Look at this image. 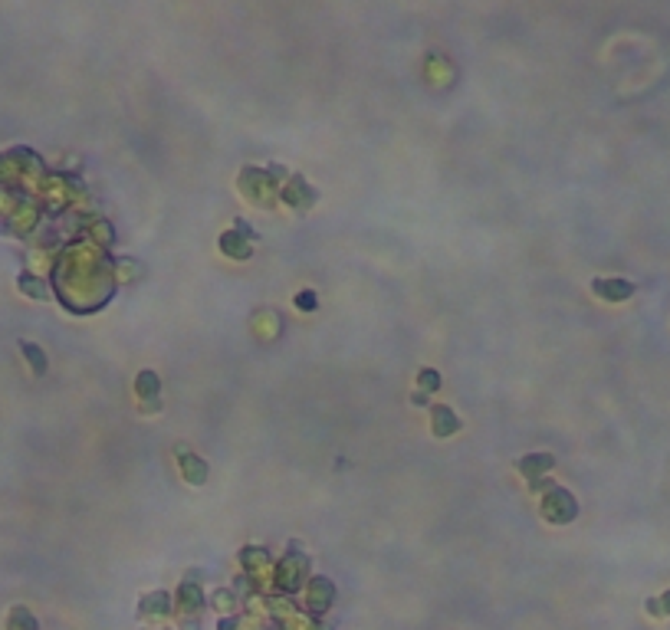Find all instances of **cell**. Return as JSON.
I'll return each mask as SVG.
<instances>
[{
  "label": "cell",
  "instance_id": "15",
  "mask_svg": "<svg viewBox=\"0 0 670 630\" xmlns=\"http://www.w3.org/2000/svg\"><path fill=\"white\" fill-rule=\"evenodd\" d=\"M233 627H237L233 620H220V630H233Z\"/></svg>",
  "mask_w": 670,
  "mask_h": 630
},
{
  "label": "cell",
  "instance_id": "2",
  "mask_svg": "<svg viewBox=\"0 0 670 630\" xmlns=\"http://www.w3.org/2000/svg\"><path fill=\"white\" fill-rule=\"evenodd\" d=\"M591 289H595L598 296H605V299H614V302H618V299H628L631 292H634V286H631V283H624V279H595V286H591Z\"/></svg>",
  "mask_w": 670,
  "mask_h": 630
},
{
  "label": "cell",
  "instance_id": "9",
  "mask_svg": "<svg viewBox=\"0 0 670 630\" xmlns=\"http://www.w3.org/2000/svg\"><path fill=\"white\" fill-rule=\"evenodd\" d=\"M141 611H145V614H168V594H164V591L148 594L141 601Z\"/></svg>",
  "mask_w": 670,
  "mask_h": 630
},
{
  "label": "cell",
  "instance_id": "1",
  "mask_svg": "<svg viewBox=\"0 0 670 630\" xmlns=\"http://www.w3.org/2000/svg\"><path fill=\"white\" fill-rule=\"evenodd\" d=\"M543 516L549 519V522H555V526H566V522H572V519L578 516V503L566 489H552L543 503Z\"/></svg>",
  "mask_w": 670,
  "mask_h": 630
},
{
  "label": "cell",
  "instance_id": "16",
  "mask_svg": "<svg viewBox=\"0 0 670 630\" xmlns=\"http://www.w3.org/2000/svg\"><path fill=\"white\" fill-rule=\"evenodd\" d=\"M657 604H664V611H670V594L664 597V601H657Z\"/></svg>",
  "mask_w": 670,
  "mask_h": 630
},
{
  "label": "cell",
  "instance_id": "6",
  "mask_svg": "<svg viewBox=\"0 0 670 630\" xmlns=\"http://www.w3.org/2000/svg\"><path fill=\"white\" fill-rule=\"evenodd\" d=\"M181 470H185L187 482H204L208 480V463L194 453H181Z\"/></svg>",
  "mask_w": 670,
  "mask_h": 630
},
{
  "label": "cell",
  "instance_id": "8",
  "mask_svg": "<svg viewBox=\"0 0 670 630\" xmlns=\"http://www.w3.org/2000/svg\"><path fill=\"white\" fill-rule=\"evenodd\" d=\"M220 250L231 253V256H237V260H247V256H250V246L237 240V233H224V240H220Z\"/></svg>",
  "mask_w": 670,
  "mask_h": 630
},
{
  "label": "cell",
  "instance_id": "12",
  "mask_svg": "<svg viewBox=\"0 0 670 630\" xmlns=\"http://www.w3.org/2000/svg\"><path fill=\"white\" fill-rule=\"evenodd\" d=\"M10 627L13 630H36V620L26 614V611H13L10 614Z\"/></svg>",
  "mask_w": 670,
  "mask_h": 630
},
{
  "label": "cell",
  "instance_id": "10",
  "mask_svg": "<svg viewBox=\"0 0 670 630\" xmlns=\"http://www.w3.org/2000/svg\"><path fill=\"white\" fill-rule=\"evenodd\" d=\"M24 355L30 358V365H33L36 375H43V371H47V355H43L40 348H33V345H26V342H24Z\"/></svg>",
  "mask_w": 670,
  "mask_h": 630
},
{
  "label": "cell",
  "instance_id": "13",
  "mask_svg": "<svg viewBox=\"0 0 670 630\" xmlns=\"http://www.w3.org/2000/svg\"><path fill=\"white\" fill-rule=\"evenodd\" d=\"M421 388H424V391H437L440 388V375H437V371H421Z\"/></svg>",
  "mask_w": 670,
  "mask_h": 630
},
{
  "label": "cell",
  "instance_id": "3",
  "mask_svg": "<svg viewBox=\"0 0 670 630\" xmlns=\"http://www.w3.org/2000/svg\"><path fill=\"white\" fill-rule=\"evenodd\" d=\"M332 597H335L332 581H325V578H315V581H309V604H312L315 611H325L329 604H332Z\"/></svg>",
  "mask_w": 670,
  "mask_h": 630
},
{
  "label": "cell",
  "instance_id": "14",
  "mask_svg": "<svg viewBox=\"0 0 670 630\" xmlns=\"http://www.w3.org/2000/svg\"><path fill=\"white\" fill-rule=\"evenodd\" d=\"M296 306H299V309H312V306H315V296H312V292L309 296H299L296 299Z\"/></svg>",
  "mask_w": 670,
  "mask_h": 630
},
{
  "label": "cell",
  "instance_id": "4",
  "mask_svg": "<svg viewBox=\"0 0 670 630\" xmlns=\"http://www.w3.org/2000/svg\"><path fill=\"white\" fill-rule=\"evenodd\" d=\"M555 466V459L549 457V453H529V457H522L520 459V473H526V476H539V473H545V470H552Z\"/></svg>",
  "mask_w": 670,
  "mask_h": 630
},
{
  "label": "cell",
  "instance_id": "7",
  "mask_svg": "<svg viewBox=\"0 0 670 630\" xmlns=\"http://www.w3.org/2000/svg\"><path fill=\"white\" fill-rule=\"evenodd\" d=\"M135 388H139V394L145 397V401H155L158 397V391H162V381H158V375L155 371H141L139 375V381H135Z\"/></svg>",
  "mask_w": 670,
  "mask_h": 630
},
{
  "label": "cell",
  "instance_id": "5",
  "mask_svg": "<svg viewBox=\"0 0 670 630\" xmlns=\"http://www.w3.org/2000/svg\"><path fill=\"white\" fill-rule=\"evenodd\" d=\"M460 430V420L453 417L451 407H434V434L437 436H451Z\"/></svg>",
  "mask_w": 670,
  "mask_h": 630
},
{
  "label": "cell",
  "instance_id": "11",
  "mask_svg": "<svg viewBox=\"0 0 670 630\" xmlns=\"http://www.w3.org/2000/svg\"><path fill=\"white\" fill-rule=\"evenodd\" d=\"M178 597H181V601H185V608H191V611H194V608H201V604H204V594H201V591H197L194 585H185V588H181V594H178Z\"/></svg>",
  "mask_w": 670,
  "mask_h": 630
}]
</instances>
